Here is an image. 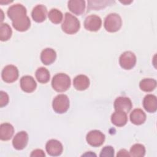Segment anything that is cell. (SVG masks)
<instances>
[{
	"label": "cell",
	"mask_w": 157,
	"mask_h": 157,
	"mask_svg": "<svg viewBox=\"0 0 157 157\" xmlns=\"http://www.w3.org/2000/svg\"><path fill=\"white\" fill-rule=\"evenodd\" d=\"M7 13L12 21L13 27L17 31L23 32L29 28L31 21L26 15V9L22 4H15L11 6Z\"/></svg>",
	"instance_id": "obj_1"
},
{
	"label": "cell",
	"mask_w": 157,
	"mask_h": 157,
	"mask_svg": "<svg viewBox=\"0 0 157 157\" xmlns=\"http://www.w3.org/2000/svg\"><path fill=\"white\" fill-rule=\"evenodd\" d=\"M80 28V23L77 18L71 13L66 12L61 25L62 30L66 34H74L78 31Z\"/></svg>",
	"instance_id": "obj_2"
},
{
	"label": "cell",
	"mask_w": 157,
	"mask_h": 157,
	"mask_svg": "<svg viewBox=\"0 0 157 157\" xmlns=\"http://www.w3.org/2000/svg\"><path fill=\"white\" fill-rule=\"evenodd\" d=\"M52 86L57 92H64L71 86V78L66 74L59 73L55 75L52 80Z\"/></svg>",
	"instance_id": "obj_3"
},
{
	"label": "cell",
	"mask_w": 157,
	"mask_h": 157,
	"mask_svg": "<svg viewBox=\"0 0 157 157\" xmlns=\"http://www.w3.org/2000/svg\"><path fill=\"white\" fill-rule=\"evenodd\" d=\"M122 20L120 16L116 13L109 14L105 18L104 26L105 30L109 33L118 31L121 27Z\"/></svg>",
	"instance_id": "obj_4"
},
{
	"label": "cell",
	"mask_w": 157,
	"mask_h": 157,
	"mask_svg": "<svg viewBox=\"0 0 157 157\" xmlns=\"http://www.w3.org/2000/svg\"><path fill=\"white\" fill-rule=\"evenodd\" d=\"M52 107L53 110L57 113H64L69 108V100L66 94L57 95L53 100Z\"/></svg>",
	"instance_id": "obj_5"
},
{
	"label": "cell",
	"mask_w": 157,
	"mask_h": 157,
	"mask_svg": "<svg viewBox=\"0 0 157 157\" xmlns=\"http://www.w3.org/2000/svg\"><path fill=\"white\" fill-rule=\"evenodd\" d=\"M119 63L123 69L126 70L131 69L136 65V56L132 52H124L119 58Z\"/></svg>",
	"instance_id": "obj_6"
},
{
	"label": "cell",
	"mask_w": 157,
	"mask_h": 157,
	"mask_svg": "<svg viewBox=\"0 0 157 157\" xmlns=\"http://www.w3.org/2000/svg\"><path fill=\"white\" fill-rule=\"evenodd\" d=\"M86 140L91 146L98 147L104 142L105 135L99 130H92L86 134Z\"/></svg>",
	"instance_id": "obj_7"
},
{
	"label": "cell",
	"mask_w": 157,
	"mask_h": 157,
	"mask_svg": "<svg viewBox=\"0 0 157 157\" xmlns=\"http://www.w3.org/2000/svg\"><path fill=\"white\" fill-rule=\"evenodd\" d=\"M18 75L17 67L12 64L5 66L1 72L2 78L6 83H12L16 81L18 77Z\"/></svg>",
	"instance_id": "obj_8"
},
{
	"label": "cell",
	"mask_w": 157,
	"mask_h": 157,
	"mask_svg": "<svg viewBox=\"0 0 157 157\" xmlns=\"http://www.w3.org/2000/svg\"><path fill=\"white\" fill-rule=\"evenodd\" d=\"M102 26L101 18L96 15H90L84 21L85 28L90 31H97Z\"/></svg>",
	"instance_id": "obj_9"
},
{
	"label": "cell",
	"mask_w": 157,
	"mask_h": 157,
	"mask_svg": "<svg viewBox=\"0 0 157 157\" xmlns=\"http://www.w3.org/2000/svg\"><path fill=\"white\" fill-rule=\"evenodd\" d=\"M45 149L49 155L52 156H57L61 155L63 150V145L59 141L56 139H51L46 143Z\"/></svg>",
	"instance_id": "obj_10"
},
{
	"label": "cell",
	"mask_w": 157,
	"mask_h": 157,
	"mask_svg": "<svg viewBox=\"0 0 157 157\" xmlns=\"http://www.w3.org/2000/svg\"><path fill=\"white\" fill-rule=\"evenodd\" d=\"M28 142V134L26 131H20L15 134L13 140L12 145L17 150H21L24 149Z\"/></svg>",
	"instance_id": "obj_11"
},
{
	"label": "cell",
	"mask_w": 157,
	"mask_h": 157,
	"mask_svg": "<svg viewBox=\"0 0 157 157\" xmlns=\"http://www.w3.org/2000/svg\"><path fill=\"white\" fill-rule=\"evenodd\" d=\"M114 108L115 110L122 111L126 113L129 112L132 107V102L129 98L120 96L117 98L114 101Z\"/></svg>",
	"instance_id": "obj_12"
},
{
	"label": "cell",
	"mask_w": 157,
	"mask_h": 157,
	"mask_svg": "<svg viewBox=\"0 0 157 157\" xmlns=\"http://www.w3.org/2000/svg\"><path fill=\"white\" fill-rule=\"evenodd\" d=\"M20 83L21 90L26 93H32L37 87V83L35 80L30 75L23 76L20 79Z\"/></svg>",
	"instance_id": "obj_13"
},
{
	"label": "cell",
	"mask_w": 157,
	"mask_h": 157,
	"mask_svg": "<svg viewBox=\"0 0 157 157\" xmlns=\"http://www.w3.org/2000/svg\"><path fill=\"white\" fill-rule=\"evenodd\" d=\"M47 9L46 7L42 4L36 6L31 12L33 19L37 23L43 22L47 17Z\"/></svg>",
	"instance_id": "obj_14"
},
{
	"label": "cell",
	"mask_w": 157,
	"mask_h": 157,
	"mask_svg": "<svg viewBox=\"0 0 157 157\" xmlns=\"http://www.w3.org/2000/svg\"><path fill=\"white\" fill-rule=\"evenodd\" d=\"M67 7L73 13L80 15L85 9V1L83 0H71L68 1Z\"/></svg>",
	"instance_id": "obj_15"
},
{
	"label": "cell",
	"mask_w": 157,
	"mask_h": 157,
	"mask_svg": "<svg viewBox=\"0 0 157 157\" xmlns=\"http://www.w3.org/2000/svg\"><path fill=\"white\" fill-rule=\"evenodd\" d=\"M143 106L145 110L150 113H153L157 109L156 97L153 94H147L143 100Z\"/></svg>",
	"instance_id": "obj_16"
},
{
	"label": "cell",
	"mask_w": 157,
	"mask_h": 157,
	"mask_svg": "<svg viewBox=\"0 0 157 157\" xmlns=\"http://www.w3.org/2000/svg\"><path fill=\"white\" fill-rule=\"evenodd\" d=\"M56 58V52L51 48H46L44 49L40 53V59L45 65L52 64Z\"/></svg>",
	"instance_id": "obj_17"
},
{
	"label": "cell",
	"mask_w": 157,
	"mask_h": 157,
	"mask_svg": "<svg viewBox=\"0 0 157 157\" xmlns=\"http://www.w3.org/2000/svg\"><path fill=\"white\" fill-rule=\"evenodd\" d=\"M73 85L77 90L83 91L88 88L90 85V80L86 75L80 74L74 78Z\"/></svg>",
	"instance_id": "obj_18"
},
{
	"label": "cell",
	"mask_w": 157,
	"mask_h": 157,
	"mask_svg": "<svg viewBox=\"0 0 157 157\" xmlns=\"http://www.w3.org/2000/svg\"><path fill=\"white\" fill-rule=\"evenodd\" d=\"M127 121V115L124 112L115 110L111 115V121L116 126H123L126 124Z\"/></svg>",
	"instance_id": "obj_19"
},
{
	"label": "cell",
	"mask_w": 157,
	"mask_h": 157,
	"mask_svg": "<svg viewBox=\"0 0 157 157\" xmlns=\"http://www.w3.org/2000/svg\"><path fill=\"white\" fill-rule=\"evenodd\" d=\"M14 133L13 126L9 123H2L0 126V139L2 140L7 141L10 140Z\"/></svg>",
	"instance_id": "obj_20"
},
{
	"label": "cell",
	"mask_w": 157,
	"mask_h": 157,
	"mask_svg": "<svg viewBox=\"0 0 157 157\" xmlns=\"http://www.w3.org/2000/svg\"><path fill=\"white\" fill-rule=\"evenodd\" d=\"M130 121L136 125L143 124L146 120V115L144 112L140 109H134L129 115Z\"/></svg>",
	"instance_id": "obj_21"
},
{
	"label": "cell",
	"mask_w": 157,
	"mask_h": 157,
	"mask_svg": "<svg viewBox=\"0 0 157 157\" xmlns=\"http://www.w3.org/2000/svg\"><path fill=\"white\" fill-rule=\"evenodd\" d=\"M37 81L40 83H47L50 78V75L48 70L44 67L38 68L35 73Z\"/></svg>",
	"instance_id": "obj_22"
},
{
	"label": "cell",
	"mask_w": 157,
	"mask_h": 157,
	"mask_svg": "<svg viewBox=\"0 0 157 157\" xmlns=\"http://www.w3.org/2000/svg\"><path fill=\"white\" fill-rule=\"evenodd\" d=\"M156 86V81L153 78H144L140 82L139 87L145 92H151Z\"/></svg>",
	"instance_id": "obj_23"
},
{
	"label": "cell",
	"mask_w": 157,
	"mask_h": 157,
	"mask_svg": "<svg viewBox=\"0 0 157 157\" xmlns=\"http://www.w3.org/2000/svg\"><path fill=\"white\" fill-rule=\"evenodd\" d=\"M12 31L7 23H1L0 25V40L7 41L11 37Z\"/></svg>",
	"instance_id": "obj_24"
},
{
	"label": "cell",
	"mask_w": 157,
	"mask_h": 157,
	"mask_svg": "<svg viewBox=\"0 0 157 157\" xmlns=\"http://www.w3.org/2000/svg\"><path fill=\"white\" fill-rule=\"evenodd\" d=\"M49 20L54 24H59L61 22L63 18L62 12L57 9H52L48 14Z\"/></svg>",
	"instance_id": "obj_25"
},
{
	"label": "cell",
	"mask_w": 157,
	"mask_h": 157,
	"mask_svg": "<svg viewBox=\"0 0 157 157\" xmlns=\"http://www.w3.org/2000/svg\"><path fill=\"white\" fill-rule=\"evenodd\" d=\"M145 154V148L144 145L140 144H136L130 148L129 155L131 156L142 157Z\"/></svg>",
	"instance_id": "obj_26"
},
{
	"label": "cell",
	"mask_w": 157,
	"mask_h": 157,
	"mask_svg": "<svg viewBox=\"0 0 157 157\" xmlns=\"http://www.w3.org/2000/svg\"><path fill=\"white\" fill-rule=\"evenodd\" d=\"M114 156V149L112 146H105L104 147L99 155L101 157H112Z\"/></svg>",
	"instance_id": "obj_27"
},
{
	"label": "cell",
	"mask_w": 157,
	"mask_h": 157,
	"mask_svg": "<svg viewBox=\"0 0 157 157\" xmlns=\"http://www.w3.org/2000/svg\"><path fill=\"white\" fill-rule=\"evenodd\" d=\"M9 96L8 94L3 91H0V107H2L7 105L9 103Z\"/></svg>",
	"instance_id": "obj_28"
},
{
	"label": "cell",
	"mask_w": 157,
	"mask_h": 157,
	"mask_svg": "<svg viewBox=\"0 0 157 157\" xmlns=\"http://www.w3.org/2000/svg\"><path fill=\"white\" fill-rule=\"evenodd\" d=\"M31 156H45V154L41 149H36L32 151L30 155Z\"/></svg>",
	"instance_id": "obj_29"
},
{
	"label": "cell",
	"mask_w": 157,
	"mask_h": 157,
	"mask_svg": "<svg viewBox=\"0 0 157 157\" xmlns=\"http://www.w3.org/2000/svg\"><path fill=\"white\" fill-rule=\"evenodd\" d=\"M117 156H130V155L126 150L121 149L117 153Z\"/></svg>",
	"instance_id": "obj_30"
}]
</instances>
